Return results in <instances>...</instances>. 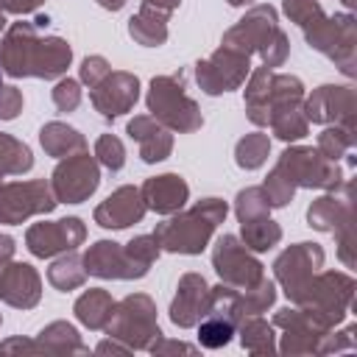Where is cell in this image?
<instances>
[{"label": "cell", "instance_id": "cell-1", "mask_svg": "<svg viewBox=\"0 0 357 357\" xmlns=\"http://www.w3.org/2000/svg\"><path fill=\"white\" fill-rule=\"evenodd\" d=\"M0 86H3V73H0Z\"/></svg>", "mask_w": 357, "mask_h": 357}]
</instances>
